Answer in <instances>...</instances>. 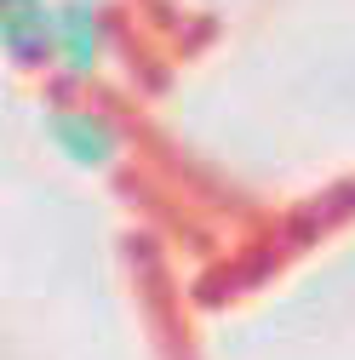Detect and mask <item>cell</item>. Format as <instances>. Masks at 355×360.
<instances>
[{
	"label": "cell",
	"mask_w": 355,
	"mask_h": 360,
	"mask_svg": "<svg viewBox=\"0 0 355 360\" xmlns=\"http://www.w3.org/2000/svg\"><path fill=\"white\" fill-rule=\"evenodd\" d=\"M52 143L75 160V166H109L120 155V131L98 115V109H52Z\"/></svg>",
	"instance_id": "6da1fadb"
},
{
	"label": "cell",
	"mask_w": 355,
	"mask_h": 360,
	"mask_svg": "<svg viewBox=\"0 0 355 360\" xmlns=\"http://www.w3.org/2000/svg\"><path fill=\"white\" fill-rule=\"evenodd\" d=\"M58 58L69 75H86L98 63V18L86 0H69V6L58 12Z\"/></svg>",
	"instance_id": "3957f363"
},
{
	"label": "cell",
	"mask_w": 355,
	"mask_h": 360,
	"mask_svg": "<svg viewBox=\"0 0 355 360\" xmlns=\"http://www.w3.org/2000/svg\"><path fill=\"white\" fill-rule=\"evenodd\" d=\"M6 52L18 69H40L58 52V12L46 0H6Z\"/></svg>",
	"instance_id": "7a4b0ae2"
}]
</instances>
